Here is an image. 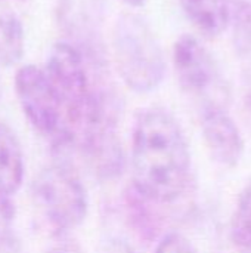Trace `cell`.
<instances>
[{
	"instance_id": "cell-8",
	"label": "cell",
	"mask_w": 251,
	"mask_h": 253,
	"mask_svg": "<svg viewBox=\"0 0 251 253\" xmlns=\"http://www.w3.org/2000/svg\"><path fill=\"white\" fill-rule=\"evenodd\" d=\"M24 153L15 132L0 123V188L9 196L15 194L24 181Z\"/></svg>"
},
{
	"instance_id": "cell-3",
	"label": "cell",
	"mask_w": 251,
	"mask_h": 253,
	"mask_svg": "<svg viewBox=\"0 0 251 253\" xmlns=\"http://www.w3.org/2000/svg\"><path fill=\"white\" fill-rule=\"evenodd\" d=\"M33 194L38 209L58 233L78 227L87 216L86 187L67 160L58 159L43 169L34 179Z\"/></svg>"
},
{
	"instance_id": "cell-12",
	"label": "cell",
	"mask_w": 251,
	"mask_h": 253,
	"mask_svg": "<svg viewBox=\"0 0 251 253\" xmlns=\"http://www.w3.org/2000/svg\"><path fill=\"white\" fill-rule=\"evenodd\" d=\"M15 219V208L10 196L0 188V249L4 246L10 236L12 224Z\"/></svg>"
},
{
	"instance_id": "cell-11",
	"label": "cell",
	"mask_w": 251,
	"mask_h": 253,
	"mask_svg": "<svg viewBox=\"0 0 251 253\" xmlns=\"http://www.w3.org/2000/svg\"><path fill=\"white\" fill-rule=\"evenodd\" d=\"M234 18V44L238 53H251V3H241Z\"/></svg>"
},
{
	"instance_id": "cell-10",
	"label": "cell",
	"mask_w": 251,
	"mask_h": 253,
	"mask_svg": "<svg viewBox=\"0 0 251 253\" xmlns=\"http://www.w3.org/2000/svg\"><path fill=\"white\" fill-rule=\"evenodd\" d=\"M231 236L240 252L251 253V182L238 197L231 221Z\"/></svg>"
},
{
	"instance_id": "cell-13",
	"label": "cell",
	"mask_w": 251,
	"mask_h": 253,
	"mask_svg": "<svg viewBox=\"0 0 251 253\" xmlns=\"http://www.w3.org/2000/svg\"><path fill=\"white\" fill-rule=\"evenodd\" d=\"M155 253H197L194 245L179 233H169L158 243Z\"/></svg>"
},
{
	"instance_id": "cell-9",
	"label": "cell",
	"mask_w": 251,
	"mask_h": 253,
	"mask_svg": "<svg viewBox=\"0 0 251 253\" xmlns=\"http://www.w3.org/2000/svg\"><path fill=\"white\" fill-rule=\"evenodd\" d=\"M25 36L19 18L0 3V64L13 65L24 55Z\"/></svg>"
},
{
	"instance_id": "cell-14",
	"label": "cell",
	"mask_w": 251,
	"mask_h": 253,
	"mask_svg": "<svg viewBox=\"0 0 251 253\" xmlns=\"http://www.w3.org/2000/svg\"><path fill=\"white\" fill-rule=\"evenodd\" d=\"M123 3H126L130 7H142L145 4L146 0H121Z\"/></svg>"
},
{
	"instance_id": "cell-5",
	"label": "cell",
	"mask_w": 251,
	"mask_h": 253,
	"mask_svg": "<svg viewBox=\"0 0 251 253\" xmlns=\"http://www.w3.org/2000/svg\"><path fill=\"white\" fill-rule=\"evenodd\" d=\"M15 90L28 122L40 133L55 138L64 123L62 104L44 70L24 65L16 71Z\"/></svg>"
},
{
	"instance_id": "cell-2",
	"label": "cell",
	"mask_w": 251,
	"mask_h": 253,
	"mask_svg": "<svg viewBox=\"0 0 251 253\" xmlns=\"http://www.w3.org/2000/svg\"><path fill=\"white\" fill-rule=\"evenodd\" d=\"M112 53L126 86L138 93L157 89L166 76V59L157 34L135 13H123L112 30Z\"/></svg>"
},
{
	"instance_id": "cell-6",
	"label": "cell",
	"mask_w": 251,
	"mask_h": 253,
	"mask_svg": "<svg viewBox=\"0 0 251 253\" xmlns=\"http://www.w3.org/2000/svg\"><path fill=\"white\" fill-rule=\"evenodd\" d=\"M201 132L212 157L222 166L235 168L244 153V141L235 120L223 104H204Z\"/></svg>"
},
{
	"instance_id": "cell-4",
	"label": "cell",
	"mask_w": 251,
	"mask_h": 253,
	"mask_svg": "<svg viewBox=\"0 0 251 253\" xmlns=\"http://www.w3.org/2000/svg\"><path fill=\"white\" fill-rule=\"evenodd\" d=\"M173 65L183 90L204 99V104H222L223 83L216 59L191 34L180 36L173 46Z\"/></svg>"
},
{
	"instance_id": "cell-1",
	"label": "cell",
	"mask_w": 251,
	"mask_h": 253,
	"mask_svg": "<svg viewBox=\"0 0 251 253\" xmlns=\"http://www.w3.org/2000/svg\"><path fill=\"white\" fill-rule=\"evenodd\" d=\"M136 191L155 203H173L191 185L192 160L182 126L164 108L142 110L132 136Z\"/></svg>"
},
{
	"instance_id": "cell-7",
	"label": "cell",
	"mask_w": 251,
	"mask_h": 253,
	"mask_svg": "<svg viewBox=\"0 0 251 253\" xmlns=\"http://www.w3.org/2000/svg\"><path fill=\"white\" fill-rule=\"evenodd\" d=\"M180 6L192 25L209 37L223 34L232 21L228 0H180Z\"/></svg>"
}]
</instances>
